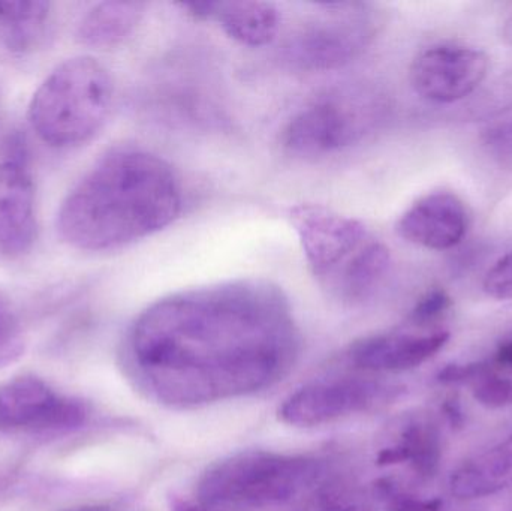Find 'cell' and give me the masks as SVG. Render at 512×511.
<instances>
[{
    "instance_id": "484cf974",
    "label": "cell",
    "mask_w": 512,
    "mask_h": 511,
    "mask_svg": "<svg viewBox=\"0 0 512 511\" xmlns=\"http://www.w3.org/2000/svg\"><path fill=\"white\" fill-rule=\"evenodd\" d=\"M406 461H409L408 452H406L405 447L400 444V446L382 450L376 462H378V465H381V467H387V465L402 464V462Z\"/></svg>"
},
{
    "instance_id": "5bb4252c",
    "label": "cell",
    "mask_w": 512,
    "mask_h": 511,
    "mask_svg": "<svg viewBox=\"0 0 512 511\" xmlns=\"http://www.w3.org/2000/svg\"><path fill=\"white\" fill-rule=\"evenodd\" d=\"M210 20L218 21L231 39L252 48L271 44L282 23L276 5L259 0L215 2Z\"/></svg>"
},
{
    "instance_id": "9a60e30c",
    "label": "cell",
    "mask_w": 512,
    "mask_h": 511,
    "mask_svg": "<svg viewBox=\"0 0 512 511\" xmlns=\"http://www.w3.org/2000/svg\"><path fill=\"white\" fill-rule=\"evenodd\" d=\"M146 3L110 0L93 6L77 27V41L90 48H113L128 41L146 15Z\"/></svg>"
},
{
    "instance_id": "30bf717a",
    "label": "cell",
    "mask_w": 512,
    "mask_h": 511,
    "mask_svg": "<svg viewBox=\"0 0 512 511\" xmlns=\"http://www.w3.org/2000/svg\"><path fill=\"white\" fill-rule=\"evenodd\" d=\"M391 390L373 381L337 380L310 384L289 396L279 419L297 428L327 425L384 402Z\"/></svg>"
},
{
    "instance_id": "4dcf8cb0",
    "label": "cell",
    "mask_w": 512,
    "mask_h": 511,
    "mask_svg": "<svg viewBox=\"0 0 512 511\" xmlns=\"http://www.w3.org/2000/svg\"><path fill=\"white\" fill-rule=\"evenodd\" d=\"M77 511H105V510H102V509H81V510H77Z\"/></svg>"
},
{
    "instance_id": "ffe728a7",
    "label": "cell",
    "mask_w": 512,
    "mask_h": 511,
    "mask_svg": "<svg viewBox=\"0 0 512 511\" xmlns=\"http://www.w3.org/2000/svg\"><path fill=\"white\" fill-rule=\"evenodd\" d=\"M474 398L484 407H507L512 402V383L489 371L474 381Z\"/></svg>"
},
{
    "instance_id": "d4e9b609",
    "label": "cell",
    "mask_w": 512,
    "mask_h": 511,
    "mask_svg": "<svg viewBox=\"0 0 512 511\" xmlns=\"http://www.w3.org/2000/svg\"><path fill=\"white\" fill-rule=\"evenodd\" d=\"M393 511H439L441 501H420L411 497H396L391 504Z\"/></svg>"
},
{
    "instance_id": "2e32d148",
    "label": "cell",
    "mask_w": 512,
    "mask_h": 511,
    "mask_svg": "<svg viewBox=\"0 0 512 511\" xmlns=\"http://www.w3.org/2000/svg\"><path fill=\"white\" fill-rule=\"evenodd\" d=\"M451 492L463 500L483 498L512 485V437L466 462L451 477Z\"/></svg>"
},
{
    "instance_id": "e0dca14e",
    "label": "cell",
    "mask_w": 512,
    "mask_h": 511,
    "mask_svg": "<svg viewBox=\"0 0 512 511\" xmlns=\"http://www.w3.org/2000/svg\"><path fill=\"white\" fill-rule=\"evenodd\" d=\"M51 3L0 0V41L12 53H29L42 44L50 29Z\"/></svg>"
},
{
    "instance_id": "7402d4cb",
    "label": "cell",
    "mask_w": 512,
    "mask_h": 511,
    "mask_svg": "<svg viewBox=\"0 0 512 511\" xmlns=\"http://www.w3.org/2000/svg\"><path fill=\"white\" fill-rule=\"evenodd\" d=\"M18 351V321L9 303L0 297V359H11Z\"/></svg>"
},
{
    "instance_id": "6da1fadb",
    "label": "cell",
    "mask_w": 512,
    "mask_h": 511,
    "mask_svg": "<svg viewBox=\"0 0 512 511\" xmlns=\"http://www.w3.org/2000/svg\"><path fill=\"white\" fill-rule=\"evenodd\" d=\"M291 305L279 285L239 278L189 288L150 305L131 330L146 369L273 372L295 347Z\"/></svg>"
},
{
    "instance_id": "f546056e",
    "label": "cell",
    "mask_w": 512,
    "mask_h": 511,
    "mask_svg": "<svg viewBox=\"0 0 512 511\" xmlns=\"http://www.w3.org/2000/svg\"><path fill=\"white\" fill-rule=\"evenodd\" d=\"M501 35L505 44L510 45L512 48V14L505 18L504 24H502Z\"/></svg>"
},
{
    "instance_id": "277c9868",
    "label": "cell",
    "mask_w": 512,
    "mask_h": 511,
    "mask_svg": "<svg viewBox=\"0 0 512 511\" xmlns=\"http://www.w3.org/2000/svg\"><path fill=\"white\" fill-rule=\"evenodd\" d=\"M114 80L92 56H74L57 65L33 93L30 128L54 149H75L104 128L114 105Z\"/></svg>"
},
{
    "instance_id": "83f0119b",
    "label": "cell",
    "mask_w": 512,
    "mask_h": 511,
    "mask_svg": "<svg viewBox=\"0 0 512 511\" xmlns=\"http://www.w3.org/2000/svg\"><path fill=\"white\" fill-rule=\"evenodd\" d=\"M170 509L171 511H209L207 509H201V507L195 506V504L182 500V498L179 497L170 498Z\"/></svg>"
},
{
    "instance_id": "9c48e42d",
    "label": "cell",
    "mask_w": 512,
    "mask_h": 511,
    "mask_svg": "<svg viewBox=\"0 0 512 511\" xmlns=\"http://www.w3.org/2000/svg\"><path fill=\"white\" fill-rule=\"evenodd\" d=\"M81 402L59 398L35 377H20L0 387L2 431H71L86 422Z\"/></svg>"
},
{
    "instance_id": "7c38bea8",
    "label": "cell",
    "mask_w": 512,
    "mask_h": 511,
    "mask_svg": "<svg viewBox=\"0 0 512 511\" xmlns=\"http://www.w3.org/2000/svg\"><path fill=\"white\" fill-rule=\"evenodd\" d=\"M469 215L465 203L447 191L432 192L415 201L397 221L403 240L430 251H448L468 233Z\"/></svg>"
},
{
    "instance_id": "4fadbf2b",
    "label": "cell",
    "mask_w": 512,
    "mask_h": 511,
    "mask_svg": "<svg viewBox=\"0 0 512 511\" xmlns=\"http://www.w3.org/2000/svg\"><path fill=\"white\" fill-rule=\"evenodd\" d=\"M450 339L448 332L432 335L372 336L351 348V360L358 368L376 372H402L417 368L435 356Z\"/></svg>"
},
{
    "instance_id": "d6986e66",
    "label": "cell",
    "mask_w": 512,
    "mask_h": 511,
    "mask_svg": "<svg viewBox=\"0 0 512 511\" xmlns=\"http://www.w3.org/2000/svg\"><path fill=\"white\" fill-rule=\"evenodd\" d=\"M480 141L490 158L498 162H512V117L484 128Z\"/></svg>"
},
{
    "instance_id": "3957f363",
    "label": "cell",
    "mask_w": 512,
    "mask_h": 511,
    "mask_svg": "<svg viewBox=\"0 0 512 511\" xmlns=\"http://www.w3.org/2000/svg\"><path fill=\"white\" fill-rule=\"evenodd\" d=\"M286 218L313 279L331 299L358 305L387 279L390 249L363 222L316 203L295 204Z\"/></svg>"
},
{
    "instance_id": "8992f818",
    "label": "cell",
    "mask_w": 512,
    "mask_h": 511,
    "mask_svg": "<svg viewBox=\"0 0 512 511\" xmlns=\"http://www.w3.org/2000/svg\"><path fill=\"white\" fill-rule=\"evenodd\" d=\"M318 473L313 459L251 450L209 468L198 485V497L212 507L271 506L291 500Z\"/></svg>"
},
{
    "instance_id": "603a6c76",
    "label": "cell",
    "mask_w": 512,
    "mask_h": 511,
    "mask_svg": "<svg viewBox=\"0 0 512 511\" xmlns=\"http://www.w3.org/2000/svg\"><path fill=\"white\" fill-rule=\"evenodd\" d=\"M451 305H453V300H451L450 294L447 291L441 290V288H436V290L429 291L417 303L414 311H412V321L420 324L432 321L433 318L447 312Z\"/></svg>"
},
{
    "instance_id": "ba28073f",
    "label": "cell",
    "mask_w": 512,
    "mask_h": 511,
    "mask_svg": "<svg viewBox=\"0 0 512 511\" xmlns=\"http://www.w3.org/2000/svg\"><path fill=\"white\" fill-rule=\"evenodd\" d=\"M490 60L468 45L442 44L421 51L409 68L417 95L435 104H454L472 95L486 80Z\"/></svg>"
},
{
    "instance_id": "5b68a950",
    "label": "cell",
    "mask_w": 512,
    "mask_h": 511,
    "mask_svg": "<svg viewBox=\"0 0 512 511\" xmlns=\"http://www.w3.org/2000/svg\"><path fill=\"white\" fill-rule=\"evenodd\" d=\"M381 96L369 87L343 86L310 101L282 131L286 152L301 158L336 155L363 143L384 119Z\"/></svg>"
},
{
    "instance_id": "4316f807",
    "label": "cell",
    "mask_w": 512,
    "mask_h": 511,
    "mask_svg": "<svg viewBox=\"0 0 512 511\" xmlns=\"http://www.w3.org/2000/svg\"><path fill=\"white\" fill-rule=\"evenodd\" d=\"M444 411L453 428H460L463 425L462 408H460L457 398L447 399L444 404Z\"/></svg>"
},
{
    "instance_id": "7a4b0ae2",
    "label": "cell",
    "mask_w": 512,
    "mask_h": 511,
    "mask_svg": "<svg viewBox=\"0 0 512 511\" xmlns=\"http://www.w3.org/2000/svg\"><path fill=\"white\" fill-rule=\"evenodd\" d=\"M183 206L182 179L167 159L120 144L72 186L57 213V233L78 251H116L173 225Z\"/></svg>"
},
{
    "instance_id": "44dd1931",
    "label": "cell",
    "mask_w": 512,
    "mask_h": 511,
    "mask_svg": "<svg viewBox=\"0 0 512 511\" xmlns=\"http://www.w3.org/2000/svg\"><path fill=\"white\" fill-rule=\"evenodd\" d=\"M483 290L492 299L512 300V251L487 270Z\"/></svg>"
},
{
    "instance_id": "8fae6325",
    "label": "cell",
    "mask_w": 512,
    "mask_h": 511,
    "mask_svg": "<svg viewBox=\"0 0 512 511\" xmlns=\"http://www.w3.org/2000/svg\"><path fill=\"white\" fill-rule=\"evenodd\" d=\"M38 237L36 191L29 168L20 161L0 162V255L21 258Z\"/></svg>"
},
{
    "instance_id": "52a82bcc",
    "label": "cell",
    "mask_w": 512,
    "mask_h": 511,
    "mask_svg": "<svg viewBox=\"0 0 512 511\" xmlns=\"http://www.w3.org/2000/svg\"><path fill=\"white\" fill-rule=\"evenodd\" d=\"M379 24L378 14L367 3H321L289 33L283 60L304 72L343 68L366 53Z\"/></svg>"
},
{
    "instance_id": "cb8c5ba5",
    "label": "cell",
    "mask_w": 512,
    "mask_h": 511,
    "mask_svg": "<svg viewBox=\"0 0 512 511\" xmlns=\"http://www.w3.org/2000/svg\"><path fill=\"white\" fill-rule=\"evenodd\" d=\"M492 371L490 366L484 363H475V365H450L439 374V381L445 384L466 383V381H477L487 372Z\"/></svg>"
},
{
    "instance_id": "f1b7e54d",
    "label": "cell",
    "mask_w": 512,
    "mask_h": 511,
    "mask_svg": "<svg viewBox=\"0 0 512 511\" xmlns=\"http://www.w3.org/2000/svg\"><path fill=\"white\" fill-rule=\"evenodd\" d=\"M496 362L499 365H512V341L499 348L498 354H496Z\"/></svg>"
},
{
    "instance_id": "ac0fdd59",
    "label": "cell",
    "mask_w": 512,
    "mask_h": 511,
    "mask_svg": "<svg viewBox=\"0 0 512 511\" xmlns=\"http://www.w3.org/2000/svg\"><path fill=\"white\" fill-rule=\"evenodd\" d=\"M402 446L409 455V461L414 464L417 473L432 476L439 465L441 446L439 435L432 426L414 425L405 432Z\"/></svg>"
}]
</instances>
